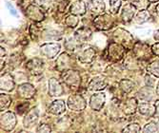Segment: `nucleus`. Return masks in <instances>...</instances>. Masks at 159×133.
Returning a JSON list of instances; mask_svg holds the SVG:
<instances>
[{
    "label": "nucleus",
    "instance_id": "44",
    "mask_svg": "<svg viewBox=\"0 0 159 133\" xmlns=\"http://www.w3.org/2000/svg\"><path fill=\"white\" fill-rule=\"evenodd\" d=\"M149 1H150L151 3H155V2L158 1V0H149Z\"/></svg>",
    "mask_w": 159,
    "mask_h": 133
},
{
    "label": "nucleus",
    "instance_id": "32",
    "mask_svg": "<svg viewBox=\"0 0 159 133\" xmlns=\"http://www.w3.org/2000/svg\"><path fill=\"white\" fill-rule=\"evenodd\" d=\"M78 22H79L78 18L75 16V14H73V13H71L70 16H69L65 20V24L70 28H75L78 25Z\"/></svg>",
    "mask_w": 159,
    "mask_h": 133
},
{
    "label": "nucleus",
    "instance_id": "35",
    "mask_svg": "<svg viewBox=\"0 0 159 133\" xmlns=\"http://www.w3.org/2000/svg\"><path fill=\"white\" fill-rule=\"evenodd\" d=\"M140 130H141V127L137 123H132L129 126H127L122 131L123 132H139Z\"/></svg>",
    "mask_w": 159,
    "mask_h": 133
},
{
    "label": "nucleus",
    "instance_id": "37",
    "mask_svg": "<svg viewBox=\"0 0 159 133\" xmlns=\"http://www.w3.org/2000/svg\"><path fill=\"white\" fill-rule=\"evenodd\" d=\"M35 2L41 9H47L50 5V0H35Z\"/></svg>",
    "mask_w": 159,
    "mask_h": 133
},
{
    "label": "nucleus",
    "instance_id": "30",
    "mask_svg": "<svg viewBox=\"0 0 159 133\" xmlns=\"http://www.w3.org/2000/svg\"><path fill=\"white\" fill-rule=\"evenodd\" d=\"M0 101H1V103H0V105H1V111H3V110H6L11 106V98L10 95L2 93L0 95Z\"/></svg>",
    "mask_w": 159,
    "mask_h": 133
},
{
    "label": "nucleus",
    "instance_id": "27",
    "mask_svg": "<svg viewBox=\"0 0 159 133\" xmlns=\"http://www.w3.org/2000/svg\"><path fill=\"white\" fill-rule=\"evenodd\" d=\"M134 86H135V84L133 81L129 80V79H122L119 82V86H120L121 91L124 93H129V92H132L134 88Z\"/></svg>",
    "mask_w": 159,
    "mask_h": 133
},
{
    "label": "nucleus",
    "instance_id": "39",
    "mask_svg": "<svg viewBox=\"0 0 159 133\" xmlns=\"http://www.w3.org/2000/svg\"><path fill=\"white\" fill-rule=\"evenodd\" d=\"M22 105L20 104L17 108H16V110H17V112L19 113V114H22L24 111H26V109H28V106H29V104L28 103H25V105H24V107H21Z\"/></svg>",
    "mask_w": 159,
    "mask_h": 133
},
{
    "label": "nucleus",
    "instance_id": "23",
    "mask_svg": "<svg viewBox=\"0 0 159 133\" xmlns=\"http://www.w3.org/2000/svg\"><path fill=\"white\" fill-rule=\"evenodd\" d=\"M114 38L116 40L117 43H120L121 40L122 43H131V41L133 40L132 35L129 34V33L124 31V29H117L116 32H114Z\"/></svg>",
    "mask_w": 159,
    "mask_h": 133
},
{
    "label": "nucleus",
    "instance_id": "24",
    "mask_svg": "<svg viewBox=\"0 0 159 133\" xmlns=\"http://www.w3.org/2000/svg\"><path fill=\"white\" fill-rule=\"evenodd\" d=\"M92 35V32L91 29H88V28H80L79 29L75 32V38L76 41H86L88 40Z\"/></svg>",
    "mask_w": 159,
    "mask_h": 133
},
{
    "label": "nucleus",
    "instance_id": "5",
    "mask_svg": "<svg viewBox=\"0 0 159 133\" xmlns=\"http://www.w3.org/2000/svg\"><path fill=\"white\" fill-rule=\"evenodd\" d=\"M61 46L58 43H47L40 47V53L47 58L52 59L60 51Z\"/></svg>",
    "mask_w": 159,
    "mask_h": 133
},
{
    "label": "nucleus",
    "instance_id": "26",
    "mask_svg": "<svg viewBox=\"0 0 159 133\" xmlns=\"http://www.w3.org/2000/svg\"><path fill=\"white\" fill-rule=\"evenodd\" d=\"M151 16H150V12L147 10H142L139 12L136 13V16H134V22L136 24H144L150 20Z\"/></svg>",
    "mask_w": 159,
    "mask_h": 133
},
{
    "label": "nucleus",
    "instance_id": "18",
    "mask_svg": "<svg viewBox=\"0 0 159 133\" xmlns=\"http://www.w3.org/2000/svg\"><path fill=\"white\" fill-rule=\"evenodd\" d=\"M122 109L125 114L127 115H133L135 113L136 109H138V104L135 98H129L124 102L122 106Z\"/></svg>",
    "mask_w": 159,
    "mask_h": 133
},
{
    "label": "nucleus",
    "instance_id": "3",
    "mask_svg": "<svg viewBox=\"0 0 159 133\" xmlns=\"http://www.w3.org/2000/svg\"><path fill=\"white\" fill-rule=\"evenodd\" d=\"M62 80L70 87H77L80 85V74L76 70L67 69L63 71Z\"/></svg>",
    "mask_w": 159,
    "mask_h": 133
},
{
    "label": "nucleus",
    "instance_id": "43",
    "mask_svg": "<svg viewBox=\"0 0 159 133\" xmlns=\"http://www.w3.org/2000/svg\"><path fill=\"white\" fill-rule=\"evenodd\" d=\"M155 92H156V94H157V95H159V82L157 83V86H156V91H155Z\"/></svg>",
    "mask_w": 159,
    "mask_h": 133
},
{
    "label": "nucleus",
    "instance_id": "15",
    "mask_svg": "<svg viewBox=\"0 0 159 133\" xmlns=\"http://www.w3.org/2000/svg\"><path fill=\"white\" fill-rule=\"evenodd\" d=\"M138 111L143 116L152 117L156 113V106L150 102H144L138 105Z\"/></svg>",
    "mask_w": 159,
    "mask_h": 133
},
{
    "label": "nucleus",
    "instance_id": "14",
    "mask_svg": "<svg viewBox=\"0 0 159 133\" xmlns=\"http://www.w3.org/2000/svg\"><path fill=\"white\" fill-rule=\"evenodd\" d=\"M14 80L13 77L11 76V73L6 72L4 74L1 75V81H0V87L2 91H11L14 88Z\"/></svg>",
    "mask_w": 159,
    "mask_h": 133
},
{
    "label": "nucleus",
    "instance_id": "11",
    "mask_svg": "<svg viewBox=\"0 0 159 133\" xmlns=\"http://www.w3.org/2000/svg\"><path fill=\"white\" fill-rule=\"evenodd\" d=\"M135 11H136V8L134 6L133 3H129V4H126L125 6H123V8L121 10V13H120V16H121V19L123 20V22H125V23L131 22L133 20V18H134Z\"/></svg>",
    "mask_w": 159,
    "mask_h": 133
},
{
    "label": "nucleus",
    "instance_id": "41",
    "mask_svg": "<svg viewBox=\"0 0 159 133\" xmlns=\"http://www.w3.org/2000/svg\"><path fill=\"white\" fill-rule=\"evenodd\" d=\"M153 37H154V39H155L156 41H159V29L154 33V35H153Z\"/></svg>",
    "mask_w": 159,
    "mask_h": 133
},
{
    "label": "nucleus",
    "instance_id": "7",
    "mask_svg": "<svg viewBox=\"0 0 159 133\" xmlns=\"http://www.w3.org/2000/svg\"><path fill=\"white\" fill-rule=\"evenodd\" d=\"M16 125V117L14 113L9 111L1 115V128L5 131H11Z\"/></svg>",
    "mask_w": 159,
    "mask_h": 133
},
{
    "label": "nucleus",
    "instance_id": "8",
    "mask_svg": "<svg viewBox=\"0 0 159 133\" xmlns=\"http://www.w3.org/2000/svg\"><path fill=\"white\" fill-rule=\"evenodd\" d=\"M105 101H106V95L103 92H98L94 93L91 96L90 98V103L89 105L92 109L95 111H99L102 109V108L105 105Z\"/></svg>",
    "mask_w": 159,
    "mask_h": 133
},
{
    "label": "nucleus",
    "instance_id": "36",
    "mask_svg": "<svg viewBox=\"0 0 159 133\" xmlns=\"http://www.w3.org/2000/svg\"><path fill=\"white\" fill-rule=\"evenodd\" d=\"M51 130H52L51 126H48V125H46V124H41V125H39L38 127H37V129H36L37 132H51Z\"/></svg>",
    "mask_w": 159,
    "mask_h": 133
},
{
    "label": "nucleus",
    "instance_id": "22",
    "mask_svg": "<svg viewBox=\"0 0 159 133\" xmlns=\"http://www.w3.org/2000/svg\"><path fill=\"white\" fill-rule=\"evenodd\" d=\"M87 5L82 1V0H76L73 3L70 7V12L75 16H83L86 12Z\"/></svg>",
    "mask_w": 159,
    "mask_h": 133
},
{
    "label": "nucleus",
    "instance_id": "16",
    "mask_svg": "<svg viewBox=\"0 0 159 133\" xmlns=\"http://www.w3.org/2000/svg\"><path fill=\"white\" fill-rule=\"evenodd\" d=\"M63 87L55 78H51L49 80V94L52 97H58L63 94Z\"/></svg>",
    "mask_w": 159,
    "mask_h": 133
},
{
    "label": "nucleus",
    "instance_id": "34",
    "mask_svg": "<svg viewBox=\"0 0 159 133\" xmlns=\"http://www.w3.org/2000/svg\"><path fill=\"white\" fill-rule=\"evenodd\" d=\"M143 131L144 132H158L159 131V126L156 123L151 122L144 126Z\"/></svg>",
    "mask_w": 159,
    "mask_h": 133
},
{
    "label": "nucleus",
    "instance_id": "4",
    "mask_svg": "<svg viewBox=\"0 0 159 133\" xmlns=\"http://www.w3.org/2000/svg\"><path fill=\"white\" fill-rule=\"evenodd\" d=\"M94 26L99 31H107L110 29L113 25V18L107 13H103L98 16L94 19Z\"/></svg>",
    "mask_w": 159,
    "mask_h": 133
},
{
    "label": "nucleus",
    "instance_id": "6",
    "mask_svg": "<svg viewBox=\"0 0 159 133\" xmlns=\"http://www.w3.org/2000/svg\"><path fill=\"white\" fill-rule=\"evenodd\" d=\"M126 49L122 47L119 43H111L109 46V57L111 61L117 62L124 57Z\"/></svg>",
    "mask_w": 159,
    "mask_h": 133
},
{
    "label": "nucleus",
    "instance_id": "9",
    "mask_svg": "<svg viewBox=\"0 0 159 133\" xmlns=\"http://www.w3.org/2000/svg\"><path fill=\"white\" fill-rule=\"evenodd\" d=\"M27 69L34 75H39L44 69V62L39 58H34L27 63Z\"/></svg>",
    "mask_w": 159,
    "mask_h": 133
},
{
    "label": "nucleus",
    "instance_id": "33",
    "mask_svg": "<svg viewBox=\"0 0 159 133\" xmlns=\"http://www.w3.org/2000/svg\"><path fill=\"white\" fill-rule=\"evenodd\" d=\"M149 0H134V1L132 2L134 4V6L142 11V10H147V8L149 7Z\"/></svg>",
    "mask_w": 159,
    "mask_h": 133
},
{
    "label": "nucleus",
    "instance_id": "19",
    "mask_svg": "<svg viewBox=\"0 0 159 133\" xmlns=\"http://www.w3.org/2000/svg\"><path fill=\"white\" fill-rule=\"evenodd\" d=\"M89 90L92 91H100L104 90V88L107 86V83L105 81V79L103 77H94L93 79H92V81L89 84Z\"/></svg>",
    "mask_w": 159,
    "mask_h": 133
},
{
    "label": "nucleus",
    "instance_id": "29",
    "mask_svg": "<svg viewBox=\"0 0 159 133\" xmlns=\"http://www.w3.org/2000/svg\"><path fill=\"white\" fill-rule=\"evenodd\" d=\"M147 70L149 73H151V74L153 75L154 77L159 78V60H155V61L152 62L148 66Z\"/></svg>",
    "mask_w": 159,
    "mask_h": 133
},
{
    "label": "nucleus",
    "instance_id": "28",
    "mask_svg": "<svg viewBox=\"0 0 159 133\" xmlns=\"http://www.w3.org/2000/svg\"><path fill=\"white\" fill-rule=\"evenodd\" d=\"M138 97L139 99H141L142 101H145V102H149L152 97V87L149 86L146 87H143L142 90L138 92Z\"/></svg>",
    "mask_w": 159,
    "mask_h": 133
},
{
    "label": "nucleus",
    "instance_id": "20",
    "mask_svg": "<svg viewBox=\"0 0 159 133\" xmlns=\"http://www.w3.org/2000/svg\"><path fill=\"white\" fill-rule=\"evenodd\" d=\"M70 57L68 53L63 52L55 62L56 69L60 71H65L70 68Z\"/></svg>",
    "mask_w": 159,
    "mask_h": 133
},
{
    "label": "nucleus",
    "instance_id": "10",
    "mask_svg": "<svg viewBox=\"0 0 159 133\" xmlns=\"http://www.w3.org/2000/svg\"><path fill=\"white\" fill-rule=\"evenodd\" d=\"M17 93L23 99H31L35 94V87L31 84L25 83L18 86Z\"/></svg>",
    "mask_w": 159,
    "mask_h": 133
},
{
    "label": "nucleus",
    "instance_id": "40",
    "mask_svg": "<svg viewBox=\"0 0 159 133\" xmlns=\"http://www.w3.org/2000/svg\"><path fill=\"white\" fill-rule=\"evenodd\" d=\"M7 7H8V9L10 10V12L12 14V16H17V12H16V11L14 10V8L10 4V3H7Z\"/></svg>",
    "mask_w": 159,
    "mask_h": 133
},
{
    "label": "nucleus",
    "instance_id": "21",
    "mask_svg": "<svg viewBox=\"0 0 159 133\" xmlns=\"http://www.w3.org/2000/svg\"><path fill=\"white\" fill-rule=\"evenodd\" d=\"M66 110V105L62 100H55L49 107V112L53 115H60Z\"/></svg>",
    "mask_w": 159,
    "mask_h": 133
},
{
    "label": "nucleus",
    "instance_id": "17",
    "mask_svg": "<svg viewBox=\"0 0 159 133\" xmlns=\"http://www.w3.org/2000/svg\"><path fill=\"white\" fill-rule=\"evenodd\" d=\"M38 117H39L38 109H31L24 118V121H23L24 126L27 128H31L32 126H34V124H36V122L38 120Z\"/></svg>",
    "mask_w": 159,
    "mask_h": 133
},
{
    "label": "nucleus",
    "instance_id": "42",
    "mask_svg": "<svg viewBox=\"0 0 159 133\" xmlns=\"http://www.w3.org/2000/svg\"><path fill=\"white\" fill-rule=\"evenodd\" d=\"M155 11H156L157 16L159 17V3L157 4V6H156V8H155Z\"/></svg>",
    "mask_w": 159,
    "mask_h": 133
},
{
    "label": "nucleus",
    "instance_id": "2",
    "mask_svg": "<svg viewBox=\"0 0 159 133\" xmlns=\"http://www.w3.org/2000/svg\"><path fill=\"white\" fill-rule=\"evenodd\" d=\"M68 107L73 111H82L86 109L87 103L83 96L80 94H73L68 98L67 101Z\"/></svg>",
    "mask_w": 159,
    "mask_h": 133
},
{
    "label": "nucleus",
    "instance_id": "25",
    "mask_svg": "<svg viewBox=\"0 0 159 133\" xmlns=\"http://www.w3.org/2000/svg\"><path fill=\"white\" fill-rule=\"evenodd\" d=\"M150 48L147 47L146 45H143V44L137 43L135 47H134V54L136 57L140 58H145V57H150Z\"/></svg>",
    "mask_w": 159,
    "mask_h": 133
},
{
    "label": "nucleus",
    "instance_id": "12",
    "mask_svg": "<svg viewBox=\"0 0 159 133\" xmlns=\"http://www.w3.org/2000/svg\"><path fill=\"white\" fill-rule=\"evenodd\" d=\"M26 14L30 17V19L35 22H39L44 19V12L42 11V9L34 5H30L27 8Z\"/></svg>",
    "mask_w": 159,
    "mask_h": 133
},
{
    "label": "nucleus",
    "instance_id": "38",
    "mask_svg": "<svg viewBox=\"0 0 159 133\" xmlns=\"http://www.w3.org/2000/svg\"><path fill=\"white\" fill-rule=\"evenodd\" d=\"M152 52L154 55H156V56L159 57V42L158 43H155L154 45H152Z\"/></svg>",
    "mask_w": 159,
    "mask_h": 133
},
{
    "label": "nucleus",
    "instance_id": "1",
    "mask_svg": "<svg viewBox=\"0 0 159 133\" xmlns=\"http://www.w3.org/2000/svg\"><path fill=\"white\" fill-rule=\"evenodd\" d=\"M95 50L89 45H81L76 51V56L78 60L83 64L91 63L95 58Z\"/></svg>",
    "mask_w": 159,
    "mask_h": 133
},
{
    "label": "nucleus",
    "instance_id": "13",
    "mask_svg": "<svg viewBox=\"0 0 159 133\" xmlns=\"http://www.w3.org/2000/svg\"><path fill=\"white\" fill-rule=\"evenodd\" d=\"M87 9L92 13L101 14L105 11L106 6L104 0H89L88 4H87Z\"/></svg>",
    "mask_w": 159,
    "mask_h": 133
},
{
    "label": "nucleus",
    "instance_id": "31",
    "mask_svg": "<svg viewBox=\"0 0 159 133\" xmlns=\"http://www.w3.org/2000/svg\"><path fill=\"white\" fill-rule=\"evenodd\" d=\"M121 7V0H110V11L111 14H116Z\"/></svg>",
    "mask_w": 159,
    "mask_h": 133
}]
</instances>
